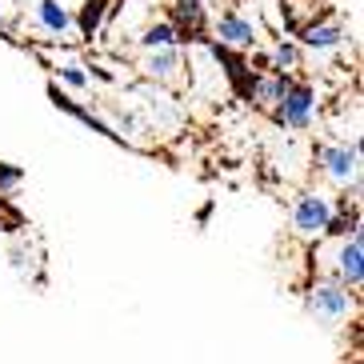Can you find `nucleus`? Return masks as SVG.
Instances as JSON below:
<instances>
[{
  "label": "nucleus",
  "instance_id": "nucleus-16",
  "mask_svg": "<svg viewBox=\"0 0 364 364\" xmlns=\"http://www.w3.org/2000/svg\"><path fill=\"white\" fill-rule=\"evenodd\" d=\"M56 76L65 80L68 88H76V92H85V88H92V73H88L80 60H65V65L56 68Z\"/></svg>",
  "mask_w": 364,
  "mask_h": 364
},
{
  "label": "nucleus",
  "instance_id": "nucleus-12",
  "mask_svg": "<svg viewBox=\"0 0 364 364\" xmlns=\"http://www.w3.org/2000/svg\"><path fill=\"white\" fill-rule=\"evenodd\" d=\"M36 24H41L48 36L65 41L73 33V9L60 4V0H36Z\"/></svg>",
  "mask_w": 364,
  "mask_h": 364
},
{
  "label": "nucleus",
  "instance_id": "nucleus-10",
  "mask_svg": "<svg viewBox=\"0 0 364 364\" xmlns=\"http://www.w3.org/2000/svg\"><path fill=\"white\" fill-rule=\"evenodd\" d=\"M48 97H53V105L60 108V112H73V117H76V120H85V124H88L92 132H100V136H108V140H117V144H124V140L117 136V129H112L108 120H100L97 112H92V108H85V105H80L76 97L60 92V85H48Z\"/></svg>",
  "mask_w": 364,
  "mask_h": 364
},
{
  "label": "nucleus",
  "instance_id": "nucleus-14",
  "mask_svg": "<svg viewBox=\"0 0 364 364\" xmlns=\"http://www.w3.org/2000/svg\"><path fill=\"white\" fill-rule=\"evenodd\" d=\"M292 80H296V76L257 73V88H252V108H264V112H277V105L284 100V88H289Z\"/></svg>",
  "mask_w": 364,
  "mask_h": 364
},
{
  "label": "nucleus",
  "instance_id": "nucleus-15",
  "mask_svg": "<svg viewBox=\"0 0 364 364\" xmlns=\"http://www.w3.org/2000/svg\"><path fill=\"white\" fill-rule=\"evenodd\" d=\"M300 60H304V53H300L296 41H277L272 44V53H268V73L277 76H296Z\"/></svg>",
  "mask_w": 364,
  "mask_h": 364
},
{
  "label": "nucleus",
  "instance_id": "nucleus-7",
  "mask_svg": "<svg viewBox=\"0 0 364 364\" xmlns=\"http://www.w3.org/2000/svg\"><path fill=\"white\" fill-rule=\"evenodd\" d=\"M348 41V28H344L341 16H328V21H312L300 28V53L309 48V53H332V48H341Z\"/></svg>",
  "mask_w": 364,
  "mask_h": 364
},
{
  "label": "nucleus",
  "instance_id": "nucleus-18",
  "mask_svg": "<svg viewBox=\"0 0 364 364\" xmlns=\"http://www.w3.org/2000/svg\"><path fill=\"white\" fill-rule=\"evenodd\" d=\"M0 36H9V41H12V33H9V24H4V16H0Z\"/></svg>",
  "mask_w": 364,
  "mask_h": 364
},
{
  "label": "nucleus",
  "instance_id": "nucleus-5",
  "mask_svg": "<svg viewBox=\"0 0 364 364\" xmlns=\"http://www.w3.org/2000/svg\"><path fill=\"white\" fill-rule=\"evenodd\" d=\"M208 41H216L220 48H232V53H240L245 56L248 48H257V41H260V28L252 21H248L245 12H236V9H228V12H220L213 21V36Z\"/></svg>",
  "mask_w": 364,
  "mask_h": 364
},
{
  "label": "nucleus",
  "instance_id": "nucleus-3",
  "mask_svg": "<svg viewBox=\"0 0 364 364\" xmlns=\"http://www.w3.org/2000/svg\"><path fill=\"white\" fill-rule=\"evenodd\" d=\"M332 216H336V200H332V193H324V188H309V193H300L296 200H292V232H296L300 240H321Z\"/></svg>",
  "mask_w": 364,
  "mask_h": 364
},
{
  "label": "nucleus",
  "instance_id": "nucleus-1",
  "mask_svg": "<svg viewBox=\"0 0 364 364\" xmlns=\"http://www.w3.org/2000/svg\"><path fill=\"white\" fill-rule=\"evenodd\" d=\"M316 172L344 196L360 200V140H324L316 149Z\"/></svg>",
  "mask_w": 364,
  "mask_h": 364
},
{
  "label": "nucleus",
  "instance_id": "nucleus-4",
  "mask_svg": "<svg viewBox=\"0 0 364 364\" xmlns=\"http://www.w3.org/2000/svg\"><path fill=\"white\" fill-rule=\"evenodd\" d=\"M316 112H321L316 85H309V80H292V85L284 88V100L277 105L272 120H277L280 129H289V132H309L312 124H316Z\"/></svg>",
  "mask_w": 364,
  "mask_h": 364
},
{
  "label": "nucleus",
  "instance_id": "nucleus-13",
  "mask_svg": "<svg viewBox=\"0 0 364 364\" xmlns=\"http://www.w3.org/2000/svg\"><path fill=\"white\" fill-rule=\"evenodd\" d=\"M136 44L144 48V53H164V48H184V36L172 28L168 16H161V21L144 24V33L136 36Z\"/></svg>",
  "mask_w": 364,
  "mask_h": 364
},
{
  "label": "nucleus",
  "instance_id": "nucleus-11",
  "mask_svg": "<svg viewBox=\"0 0 364 364\" xmlns=\"http://www.w3.org/2000/svg\"><path fill=\"white\" fill-rule=\"evenodd\" d=\"M108 9H112V0H85L80 12H73V28L80 33V41H97V36L105 33Z\"/></svg>",
  "mask_w": 364,
  "mask_h": 364
},
{
  "label": "nucleus",
  "instance_id": "nucleus-9",
  "mask_svg": "<svg viewBox=\"0 0 364 364\" xmlns=\"http://www.w3.org/2000/svg\"><path fill=\"white\" fill-rule=\"evenodd\" d=\"M168 21L184 41H204V28H208V0H172Z\"/></svg>",
  "mask_w": 364,
  "mask_h": 364
},
{
  "label": "nucleus",
  "instance_id": "nucleus-17",
  "mask_svg": "<svg viewBox=\"0 0 364 364\" xmlns=\"http://www.w3.org/2000/svg\"><path fill=\"white\" fill-rule=\"evenodd\" d=\"M21 184H24V168H21V164L0 161V196H12Z\"/></svg>",
  "mask_w": 364,
  "mask_h": 364
},
{
  "label": "nucleus",
  "instance_id": "nucleus-2",
  "mask_svg": "<svg viewBox=\"0 0 364 364\" xmlns=\"http://www.w3.org/2000/svg\"><path fill=\"white\" fill-rule=\"evenodd\" d=\"M304 309H309L321 324L341 328V324L356 312V296H353V292H344L332 277H316L309 284V292H304Z\"/></svg>",
  "mask_w": 364,
  "mask_h": 364
},
{
  "label": "nucleus",
  "instance_id": "nucleus-8",
  "mask_svg": "<svg viewBox=\"0 0 364 364\" xmlns=\"http://www.w3.org/2000/svg\"><path fill=\"white\" fill-rule=\"evenodd\" d=\"M184 73V48H164V53L140 56V76L152 85H176Z\"/></svg>",
  "mask_w": 364,
  "mask_h": 364
},
{
  "label": "nucleus",
  "instance_id": "nucleus-6",
  "mask_svg": "<svg viewBox=\"0 0 364 364\" xmlns=\"http://www.w3.org/2000/svg\"><path fill=\"white\" fill-rule=\"evenodd\" d=\"M344 292H360L364 284V245L360 236H348V240H336V257H332V272H328Z\"/></svg>",
  "mask_w": 364,
  "mask_h": 364
}]
</instances>
